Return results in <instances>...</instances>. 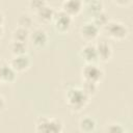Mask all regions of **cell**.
Wrapping results in <instances>:
<instances>
[{
  "instance_id": "6da1fadb",
  "label": "cell",
  "mask_w": 133,
  "mask_h": 133,
  "mask_svg": "<svg viewBox=\"0 0 133 133\" xmlns=\"http://www.w3.org/2000/svg\"><path fill=\"white\" fill-rule=\"evenodd\" d=\"M89 99L90 98L83 91V89L78 86L69 87L64 94V100L66 106L73 112L82 111L89 103Z\"/></svg>"
},
{
  "instance_id": "7a4b0ae2",
  "label": "cell",
  "mask_w": 133,
  "mask_h": 133,
  "mask_svg": "<svg viewBox=\"0 0 133 133\" xmlns=\"http://www.w3.org/2000/svg\"><path fill=\"white\" fill-rule=\"evenodd\" d=\"M35 131L41 133H60L63 131V123L56 117L39 116L35 122Z\"/></svg>"
},
{
  "instance_id": "3957f363",
  "label": "cell",
  "mask_w": 133,
  "mask_h": 133,
  "mask_svg": "<svg viewBox=\"0 0 133 133\" xmlns=\"http://www.w3.org/2000/svg\"><path fill=\"white\" fill-rule=\"evenodd\" d=\"M105 34L115 41H124L129 35V29L126 24L119 21L110 20L103 28Z\"/></svg>"
},
{
  "instance_id": "277c9868",
  "label": "cell",
  "mask_w": 133,
  "mask_h": 133,
  "mask_svg": "<svg viewBox=\"0 0 133 133\" xmlns=\"http://www.w3.org/2000/svg\"><path fill=\"white\" fill-rule=\"evenodd\" d=\"M82 80L100 83L104 78V71L97 63H85L81 70Z\"/></svg>"
},
{
  "instance_id": "5b68a950",
  "label": "cell",
  "mask_w": 133,
  "mask_h": 133,
  "mask_svg": "<svg viewBox=\"0 0 133 133\" xmlns=\"http://www.w3.org/2000/svg\"><path fill=\"white\" fill-rule=\"evenodd\" d=\"M54 28L57 32L59 33H66L70 31L71 27H72V23H73V18L68 15L66 12H64L63 10H58L55 11L54 18L52 20Z\"/></svg>"
},
{
  "instance_id": "8992f818",
  "label": "cell",
  "mask_w": 133,
  "mask_h": 133,
  "mask_svg": "<svg viewBox=\"0 0 133 133\" xmlns=\"http://www.w3.org/2000/svg\"><path fill=\"white\" fill-rule=\"evenodd\" d=\"M100 31H101V29L92 21H88V22L83 23L79 29V33H80L81 38L83 41H85L86 43L95 42L99 37Z\"/></svg>"
},
{
  "instance_id": "52a82bcc",
  "label": "cell",
  "mask_w": 133,
  "mask_h": 133,
  "mask_svg": "<svg viewBox=\"0 0 133 133\" xmlns=\"http://www.w3.org/2000/svg\"><path fill=\"white\" fill-rule=\"evenodd\" d=\"M79 55L85 63H97L99 61L96 45L92 43H86L85 45H83L80 48Z\"/></svg>"
},
{
  "instance_id": "ba28073f",
  "label": "cell",
  "mask_w": 133,
  "mask_h": 133,
  "mask_svg": "<svg viewBox=\"0 0 133 133\" xmlns=\"http://www.w3.org/2000/svg\"><path fill=\"white\" fill-rule=\"evenodd\" d=\"M11 68L17 72V73H23L26 72L30 65H31V59L27 54H23V55H17L14 56L9 62H8Z\"/></svg>"
},
{
  "instance_id": "9c48e42d",
  "label": "cell",
  "mask_w": 133,
  "mask_h": 133,
  "mask_svg": "<svg viewBox=\"0 0 133 133\" xmlns=\"http://www.w3.org/2000/svg\"><path fill=\"white\" fill-rule=\"evenodd\" d=\"M97 54H98V60L101 62H108L112 58V47L111 45L106 41H101L96 44Z\"/></svg>"
},
{
  "instance_id": "30bf717a",
  "label": "cell",
  "mask_w": 133,
  "mask_h": 133,
  "mask_svg": "<svg viewBox=\"0 0 133 133\" xmlns=\"http://www.w3.org/2000/svg\"><path fill=\"white\" fill-rule=\"evenodd\" d=\"M83 9L82 0H64L61 5V10L70 15L72 18L78 16Z\"/></svg>"
},
{
  "instance_id": "8fae6325",
  "label": "cell",
  "mask_w": 133,
  "mask_h": 133,
  "mask_svg": "<svg viewBox=\"0 0 133 133\" xmlns=\"http://www.w3.org/2000/svg\"><path fill=\"white\" fill-rule=\"evenodd\" d=\"M30 42L32 43V45L35 48L42 49L44 48L47 44H48V34L47 32L42 29V28H36L34 29L32 32H30V36H29Z\"/></svg>"
},
{
  "instance_id": "7c38bea8",
  "label": "cell",
  "mask_w": 133,
  "mask_h": 133,
  "mask_svg": "<svg viewBox=\"0 0 133 133\" xmlns=\"http://www.w3.org/2000/svg\"><path fill=\"white\" fill-rule=\"evenodd\" d=\"M18 73L11 68L9 63H0V82L2 83H12L17 79Z\"/></svg>"
},
{
  "instance_id": "4fadbf2b",
  "label": "cell",
  "mask_w": 133,
  "mask_h": 133,
  "mask_svg": "<svg viewBox=\"0 0 133 133\" xmlns=\"http://www.w3.org/2000/svg\"><path fill=\"white\" fill-rule=\"evenodd\" d=\"M54 15H55V10L53 9V7H51L49 5H45L37 12H35L36 19L41 23H44V24L52 22V20L54 18Z\"/></svg>"
},
{
  "instance_id": "5bb4252c",
  "label": "cell",
  "mask_w": 133,
  "mask_h": 133,
  "mask_svg": "<svg viewBox=\"0 0 133 133\" xmlns=\"http://www.w3.org/2000/svg\"><path fill=\"white\" fill-rule=\"evenodd\" d=\"M78 126H79V130L81 132L90 133V132H94L96 130L97 122L94 117H91L89 115H86V116L80 118V121L78 123Z\"/></svg>"
},
{
  "instance_id": "9a60e30c",
  "label": "cell",
  "mask_w": 133,
  "mask_h": 133,
  "mask_svg": "<svg viewBox=\"0 0 133 133\" xmlns=\"http://www.w3.org/2000/svg\"><path fill=\"white\" fill-rule=\"evenodd\" d=\"M103 8H104V6H103V3H102L101 0H95V1H92V2H89V3L83 5V9H84L85 12H86L88 16H90L91 18H92L95 15H97V14L103 11Z\"/></svg>"
},
{
  "instance_id": "2e32d148",
  "label": "cell",
  "mask_w": 133,
  "mask_h": 133,
  "mask_svg": "<svg viewBox=\"0 0 133 133\" xmlns=\"http://www.w3.org/2000/svg\"><path fill=\"white\" fill-rule=\"evenodd\" d=\"M10 53L12 54V56H17V55H23V54H27V44L24 42H18V41H11V43L8 46Z\"/></svg>"
},
{
  "instance_id": "e0dca14e",
  "label": "cell",
  "mask_w": 133,
  "mask_h": 133,
  "mask_svg": "<svg viewBox=\"0 0 133 133\" xmlns=\"http://www.w3.org/2000/svg\"><path fill=\"white\" fill-rule=\"evenodd\" d=\"M29 36H30L29 29H26V28H23L20 26L16 27L12 31V34H11L12 41L24 42V43H27V41L29 39Z\"/></svg>"
},
{
  "instance_id": "ac0fdd59",
  "label": "cell",
  "mask_w": 133,
  "mask_h": 133,
  "mask_svg": "<svg viewBox=\"0 0 133 133\" xmlns=\"http://www.w3.org/2000/svg\"><path fill=\"white\" fill-rule=\"evenodd\" d=\"M83 91L89 97H94L97 91H98V87H99V84L96 83V82H92V81H87V80H82V84L80 86Z\"/></svg>"
},
{
  "instance_id": "d6986e66",
  "label": "cell",
  "mask_w": 133,
  "mask_h": 133,
  "mask_svg": "<svg viewBox=\"0 0 133 133\" xmlns=\"http://www.w3.org/2000/svg\"><path fill=\"white\" fill-rule=\"evenodd\" d=\"M91 21H92V22H94L100 29H103V28L105 27V25H106L110 20H109L108 15L103 10V11H101V12L95 15V16L92 17Z\"/></svg>"
},
{
  "instance_id": "ffe728a7",
  "label": "cell",
  "mask_w": 133,
  "mask_h": 133,
  "mask_svg": "<svg viewBox=\"0 0 133 133\" xmlns=\"http://www.w3.org/2000/svg\"><path fill=\"white\" fill-rule=\"evenodd\" d=\"M17 24L18 26L20 27H23V28H26V29H30L33 25V19L30 15L26 14V12H23L19 16L18 20H17Z\"/></svg>"
},
{
  "instance_id": "44dd1931",
  "label": "cell",
  "mask_w": 133,
  "mask_h": 133,
  "mask_svg": "<svg viewBox=\"0 0 133 133\" xmlns=\"http://www.w3.org/2000/svg\"><path fill=\"white\" fill-rule=\"evenodd\" d=\"M45 5H47L46 3V0H29V3H28V6H29V9L35 14L42 7H44Z\"/></svg>"
},
{
  "instance_id": "7402d4cb",
  "label": "cell",
  "mask_w": 133,
  "mask_h": 133,
  "mask_svg": "<svg viewBox=\"0 0 133 133\" xmlns=\"http://www.w3.org/2000/svg\"><path fill=\"white\" fill-rule=\"evenodd\" d=\"M106 131L111 132V133H124V132H126V129L122 124L114 122V123H110L107 125Z\"/></svg>"
},
{
  "instance_id": "603a6c76",
  "label": "cell",
  "mask_w": 133,
  "mask_h": 133,
  "mask_svg": "<svg viewBox=\"0 0 133 133\" xmlns=\"http://www.w3.org/2000/svg\"><path fill=\"white\" fill-rule=\"evenodd\" d=\"M131 1H132V0H113L114 4H116L117 6H122V7L128 6V5L131 3Z\"/></svg>"
},
{
  "instance_id": "cb8c5ba5",
  "label": "cell",
  "mask_w": 133,
  "mask_h": 133,
  "mask_svg": "<svg viewBox=\"0 0 133 133\" xmlns=\"http://www.w3.org/2000/svg\"><path fill=\"white\" fill-rule=\"evenodd\" d=\"M6 109V100L5 98L0 94V113L3 112Z\"/></svg>"
},
{
  "instance_id": "d4e9b609",
  "label": "cell",
  "mask_w": 133,
  "mask_h": 133,
  "mask_svg": "<svg viewBox=\"0 0 133 133\" xmlns=\"http://www.w3.org/2000/svg\"><path fill=\"white\" fill-rule=\"evenodd\" d=\"M4 23V15L2 14V11H0V26H2Z\"/></svg>"
},
{
  "instance_id": "484cf974",
  "label": "cell",
  "mask_w": 133,
  "mask_h": 133,
  "mask_svg": "<svg viewBox=\"0 0 133 133\" xmlns=\"http://www.w3.org/2000/svg\"><path fill=\"white\" fill-rule=\"evenodd\" d=\"M2 35H3V27H2V26H0V39H1Z\"/></svg>"
}]
</instances>
